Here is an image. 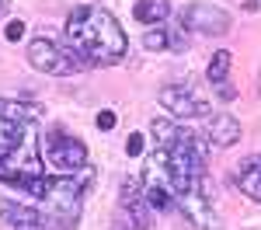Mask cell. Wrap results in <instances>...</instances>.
<instances>
[{
    "label": "cell",
    "instance_id": "6da1fadb",
    "mask_svg": "<svg viewBox=\"0 0 261 230\" xmlns=\"http://www.w3.org/2000/svg\"><path fill=\"white\" fill-rule=\"evenodd\" d=\"M66 45L73 49L77 60L108 66V63H119L125 56L129 42H125L122 24L105 7L84 4V7H73L66 18Z\"/></svg>",
    "mask_w": 261,
    "mask_h": 230
},
{
    "label": "cell",
    "instance_id": "7a4b0ae2",
    "mask_svg": "<svg viewBox=\"0 0 261 230\" xmlns=\"http://www.w3.org/2000/svg\"><path fill=\"white\" fill-rule=\"evenodd\" d=\"M94 185V174L81 167V171H66V174H53L49 178V185L42 192V209H45V216L53 220V223H60V227H73L77 223V216H81V202H84V192Z\"/></svg>",
    "mask_w": 261,
    "mask_h": 230
},
{
    "label": "cell",
    "instance_id": "3957f363",
    "mask_svg": "<svg viewBox=\"0 0 261 230\" xmlns=\"http://www.w3.org/2000/svg\"><path fill=\"white\" fill-rule=\"evenodd\" d=\"M0 182H4V185H14V188H24L28 195L42 199V192L49 185V174H45V167H42L39 143H35L32 125L24 129V140H21L14 150H4V154H0Z\"/></svg>",
    "mask_w": 261,
    "mask_h": 230
},
{
    "label": "cell",
    "instance_id": "277c9868",
    "mask_svg": "<svg viewBox=\"0 0 261 230\" xmlns=\"http://www.w3.org/2000/svg\"><path fill=\"white\" fill-rule=\"evenodd\" d=\"M28 63L42 70V73H53V77H66V73H77L81 63L73 53H66L63 45H56L53 39H35L28 42Z\"/></svg>",
    "mask_w": 261,
    "mask_h": 230
},
{
    "label": "cell",
    "instance_id": "5b68a950",
    "mask_svg": "<svg viewBox=\"0 0 261 230\" xmlns=\"http://www.w3.org/2000/svg\"><path fill=\"white\" fill-rule=\"evenodd\" d=\"M153 140H157L161 146H167V150H178V154L195 157V161H202V164L209 161V150H205V143H202L192 129H185V125L171 122V119H157V122H153Z\"/></svg>",
    "mask_w": 261,
    "mask_h": 230
},
{
    "label": "cell",
    "instance_id": "8992f818",
    "mask_svg": "<svg viewBox=\"0 0 261 230\" xmlns=\"http://www.w3.org/2000/svg\"><path fill=\"white\" fill-rule=\"evenodd\" d=\"M181 24L188 32H202V35H226L230 32V14L213 7V4H188L181 11Z\"/></svg>",
    "mask_w": 261,
    "mask_h": 230
},
{
    "label": "cell",
    "instance_id": "52a82bcc",
    "mask_svg": "<svg viewBox=\"0 0 261 230\" xmlns=\"http://www.w3.org/2000/svg\"><path fill=\"white\" fill-rule=\"evenodd\" d=\"M49 157H53L56 171H63V174L81 171V167H87V146L73 136H63V129H53L49 133Z\"/></svg>",
    "mask_w": 261,
    "mask_h": 230
},
{
    "label": "cell",
    "instance_id": "ba28073f",
    "mask_svg": "<svg viewBox=\"0 0 261 230\" xmlns=\"http://www.w3.org/2000/svg\"><path fill=\"white\" fill-rule=\"evenodd\" d=\"M161 105L171 115H178V119H202V115H209V105L202 98H195V94H188L185 87H164Z\"/></svg>",
    "mask_w": 261,
    "mask_h": 230
},
{
    "label": "cell",
    "instance_id": "9c48e42d",
    "mask_svg": "<svg viewBox=\"0 0 261 230\" xmlns=\"http://www.w3.org/2000/svg\"><path fill=\"white\" fill-rule=\"evenodd\" d=\"M0 213H4V220H7L14 230H49V216L39 213V209H32V206L0 199Z\"/></svg>",
    "mask_w": 261,
    "mask_h": 230
},
{
    "label": "cell",
    "instance_id": "30bf717a",
    "mask_svg": "<svg viewBox=\"0 0 261 230\" xmlns=\"http://www.w3.org/2000/svg\"><path fill=\"white\" fill-rule=\"evenodd\" d=\"M233 185L241 188L244 195H251L254 202H261V154L244 157L237 171H233Z\"/></svg>",
    "mask_w": 261,
    "mask_h": 230
},
{
    "label": "cell",
    "instance_id": "8fae6325",
    "mask_svg": "<svg viewBox=\"0 0 261 230\" xmlns=\"http://www.w3.org/2000/svg\"><path fill=\"white\" fill-rule=\"evenodd\" d=\"M209 140L216 146H233L241 140V122H237V115H213V122H209Z\"/></svg>",
    "mask_w": 261,
    "mask_h": 230
},
{
    "label": "cell",
    "instance_id": "7c38bea8",
    "mask_svg": "<svg viewBox=\"0 0 261 230\" xmlns=\"http://www.w3.org/2000/svg\"><path fill=\"white\" fill-rule=\"evenodd\" d=\"M42 108L32 101H11V98H0V119H11V122H21V125H32L39 122Z\"/></svg>",
    "mask_w": 261,
    "mask_h": 230
},
{
    "label": "cell",
    "instance_id": "4fadbf2b",
    "mask_svg": "<svg viewBox=\"0 0 261 230\" xmlns=\"http://www.w3.org/2000/svg\"><path fill=\"white\" fill-rule=\"evenodd\" d=\"M167 14H171L167 0H136V7H133V18L143 24H161Z\"/></svg>",
    "mask_w": 261,
    "mask_h": 230
},
{
    "label": "cell",
    "instance_id": "5bb4252c",
    "mask_svg": "<svg viewBox=\"0 0 261 230\" xmlns=\"http://www.w3.org/2000/svg\"><path fill=\"white\" fill-rule=\"evenodd\" d=\"M24 129H28V125L11 122V119H0V150H14V146L24 140Z\"/></svg>",
    "mask_w": 261,
    "mask_h": 230
},
{
    "label": "cell",
    "instance_id": "9a60e30c",
    "mask_svg": "<svg viewBox=\"0 0 261 230\" xmlns=\"http://www.w3.org/2000/svg\"><path fill=\"white\" fill-rule=\"evenodd\" d=\"M230 63H233V56H230L226 49H220V53L209 60V70H205V73H209V81L223 84V81H226V73H230Z\"/></svg>",
    "mask_w": 261,
    "mask_h": 230
},
{
    "label": "cell",
    "instance_id": "2e32d148",
    "mask_svg": "<svg viewBox=\"0 0 261 230\" xmlns=\"http://www.w3.org/2000/svg\"><path fill=\"white\" fill-rule=\"evenodd\" d=\"M143 45L150 49V53H161V49H167L171 42H167V28H161V24H150V32L143 35Z\"/></svg>",
    "mask_w": 261,
    "mask_h": 230
},
{
    "label": "cell",
    "instance_id": "e0dca14e",
    "mask_svg": "<svg viewBox=\"0 0 261 230\" xmlns=\"http://www.w3.org/2000/svg\"><path fill=\"white\" fill-rule=\"evenodd\" d=\"M140 195H143V178L129 174V178L122 182V202H129V199H140Z\"/></svg>",
    "mask_w": 261,
    "mask_h": 230
},
{
    "label": "cell",
    "instance_id": "ac0fdd59",
    "mask_svg": "<svg viewBox=\"0 0 261 230\" xmlns=\"http://www.w3.org/2000/svg\"><path fill=\"white\" fill-rule=\"evenodd\" d=\"M143 150H146V136H143V133H133V136L125 140V154H129V157H140Z\"/></svg>",
    "mask_w": 261,
    "mask_h": 230
},
{
    "label": "cell",
    "instance_id": "d6986e66",
    "mask_svg": "<svg viewBox=\"0 0 261 230\" xmlns=\"http://www.w3.org/2000/svg\"><path fill=\"white\" fill-rule=\"evenodd\" d=\"M4 39L7 42H21L24 39V21H11V24L4 28Z\"/></svg>",
    "mask_w": 261,
    "mask_h": 230
},
{
    "label": "cell",
    "instance_id": "ffe728a7",
    "mask_svg": "<svg viewBox=\"0 0 261 230\" xmlns=\"http://www.w3.org/2000/svg\"><path fill=\"white\" fill-rule=\"evenodd\" d=\"M108 230H140V227H136V220H133V216H129L125 209H122L119 216H115V223H112Z\"/></svg>",
    "mask_w": 261,
    "mask_h": 230
},
{
    "label": "cell",
    "instance_id": "44dd1931",
    "mask_svg": "<svg viewBox=\"0 0 261 230\" xmlns=\"http://www.w3.org/2000/svg\"><path fill=\"white\" fill-rule=\"evenodd\" d=\"M167 42L171 49H188V35H181V28H167Z\"/></svg>",
    "mask_w": 261,
    "mask_h": 230
},
{
    "label": "cell",
    "instance_id": "7402d4cb",
    "mask_svg": "<svg viewBox=\"0 0 261 230\" xmlns=\"http://www.w3.org/2000/svg\"><path fill=\"white\" fill-rule=\"evenodd\" d=\"M98 129H105V133H108V129H115V112H112V108L98 112Z\"/></svg>",
    "mask_w": 261,
    "mask_h": 230
},
{
    "label": "cell",
    "instance_id": "603a6c76",
    "mask_svg": "<svg viewBox=\"0 0 261 230\" xmlns=\"http://www.w3.org/2000/svg\"><path fill=\"white\" fill-rule=\"evenodd\" d=\"M220 98H237V87H226V84H220Z\"/></svg>",
    "mask_w": 261,
    "mask_h": 230
},
{
    "label": "cell",
    "instance_id": "cb8c5ba5",
    "mask_svg": "<svg viewBox=\"0 0 261 230\" xmlns=\"http://www.w3.org/2000/svg\"><path fill=\"white\" fill-rule=\"evenodd\" d=\"M0 7H4V0H0Z\"/></svg>",
    "mask_w": 261,
    "mask_h": 230
}]
</instances>
